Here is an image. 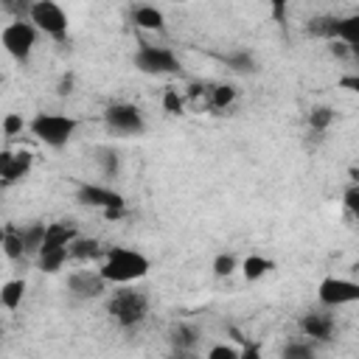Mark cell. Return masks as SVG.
<instances>
[{"label": "cell", "mask_w": 359, "mask_h": 359, "mask_svg": "<svg viewBox=\"0 0 359 359\" xmlns=\"http://www.w3.org/2000/svg\"><path fill=\"white\" fill-rule=\"evenodd\" d=\"M149 269H151L149 258L132 247H109L101 261V275L112 286H126L132 280H140L149 275Z\"/></svg>", "instance_id": "cell-1"}, {"label": "cell", "mask_w": 359, "mask_h": 359, "mask_svg": "<svg viewBox=\"0 0 359 359\" xmlns=\"http://www.w3.org/2000/svg\"><path fill=\"white\" fill-rule=\"evenodd\" d=\"M306 28H309V34L348 45L351 56L359 59V11H353L348 17H314V20H309Z\"/></svg>", "instance_id": "cell-2"}, {"label": "cell", "mask_w": 359, "mask_h": 359, "mask_svg": "<svg viewBox=\"0 0 359 359\" xmlns=\"http://www.w3.org/2000/svg\"><path fill=\"white\" fill-rule=\"evenodd\" d=\"M28 129H31V135H34L36 140H42L45 146L62 149V146H67L70 137L76 135L79 121L70 118V115H59V112H39V115L31 118Z\"/></svg>", "instance_id": "cell-3"}, {"label": "cell", "mask_w": 359, "mask_h": 359, "mask_svg": "<svg viewBox=\"0 0 359 359\" xmlns=\"http://www.w3.org/2000/svg\"><path fill=\"white\" fill-rule=\"evenodd\" d=\"M107 314L121 325V328H135L146 320L149 314V297L137 289H118L107 300Z\"/></svg>", "instance_id": "cell-4"}, {"label": "cell", "mask_w": 359, "mask_h": 359, "mask_svg": "<svg viewBox=\"0 0 359 359\" xmlns=\"http://www.w3.org/2000/svg\"><path fill=\"white\" fill-rule=\"evenodd\" d=\"M36 34H39V28L28 20H17V22H8L6 28H3V34H0V42H3V48L8 50V56H14L20 65H25L28 59H31V53H34V45H36Z\"/></svg>", "instance_id": "cell-5"}, {"label": "cell", "mask_w": 359, "mask_h": 359, "mask_svg": "<svg viewBox=\"0 0 359 359\" xmlns=\"http://www.w3.org/2000/svg\"><path fill=\"white\" fill-rule=\"evenodd\" d=\"M135 67L146 76H171V73H180V59L174 56V50L163 48V45H149L143 42L137 50H135Z\"/></svg>", "instance_id": "cell-6"}, {"label": "cell", "mask_w": 359, "mask_h": 359, "mask_svg": "<svg viewBox=\"0 0 359 359\" xmlns=\"http://www.w3.org/2000/svg\"><path fill=\"white\" fill-rule=\"evenodd\" d=\"M28 20L56 42L67 39V14L56 0H34Z\"/></svg>", "instance_id": "cell-7"}, {"label": "cell", "mask_w": 359, "mask_h": 359, "mask_svg": "<svg viewBox=\"0 0 359 359\" xmlns=\"http://www.w3.org/2000/svg\"><path fill=\"white\" fill-rule=\"evenodd\" d=\"M317 300L325 306V309H339V306H351V303H359V283L356 280H348V278H323L320 286H317Z\"/></svg>", "instance_id": "cell-8"}, {"label": "cell", "mask_w": 359, "mask_h": 359, "mask_svg": "<svg viewBox=\"0 0 359 359\" xmlns=\"http://www.w3.org/2000/svg\"><path fill=\"white\" fill-rule=\"evenodd\" d=\"M76 202L87 205V208H101L104 213L126 210L123 194H118V191H112L107 185H95V182H79L76 185Z\"/></svg>", "instance_id": "cell-9"}, {"label": "cell", "mask_w": 359, "mask_h": 359, "mask_svg": "<svg viewBox=\"0 0 359 359\" xmlns=\"http://www.w3.org/2000/svg\"><path fill=\"white\" fill-rule=\"evenodd\" d=\"M104 121H107V126H109L115 135H123V137H129V135H140V132L146 129L143 112H140L135 104H123V101L107 107Z\"/></svg>", "instance_id": "cell-10"}, {"label": "cell", "mask_w": 359, "mask_h": 359, "mask_svg": "<svg viewBox=\"0 0 359 359\" xmlns=\"http://www.w3.org/2000/svg\"><path fill=\"white\" fill-rule=\"evenodd\" d=\"M107 286H109V280L101 275V269H98V272L76 269V272L67 275V289H70L79 300H95V297H101V294L107 292Z\"/></svg>", "instance_id": "cell-11"}, {"label": "cell", "mask_w": 359, "mask_h": 359, "mask_svg": "<svg viewBox=\"0 0 359 359\" xmlns=\"http://www.w3.org/2000/svg\"><path fill=\"white\" fill-rule=\"evenodd\" d=\"M34 168V154L20 149V151H3L0 154V177H3V185H14L20 180H25Z\"/></svg>", "instance_id": "cell-12"}, {"label": "cell", "mask_w": 359, "mask_h": 359, "mask_svg": "<svg viewBox=\"0 0 359 359\" xmlns=\"http://www.w3.org/2000/svg\"><path fill=\"white\" fill-rule=\"evenodd\" d=\"M334 328H337V323H334V317H331L325 309L306 311V314L300 317V331H303L309 339H314V342H331V339H334Z\"/></svg>", "instance_id": "cell-13"}, {"label": "cell", "mask_w": 359, "mask_h": 359, "mask_svg": "<svg viewBox=\"0 0 359 359\" xmlns=\"http://www.w3.org/2000/svg\"><path fill=\"white\" fill-rule=\"evenodd\" d=\"M76 236H79V227H76V222H70V219H62V222H50V224H48V233H45V241H42V250L70 247ZM42 250H39V252H42Z\"/></svg>", "instance_id": "cell-14"}, {"label": "cell", "mask_w": 359, "mask_h": 359, "mask_svg": "<svg viewBox=\"0 0 359 359\" xmlns=\"http://www.w3.org/2000/svg\"><path fill=\"white\" fill-rule=\"evenodd\" d=\"M132 22L137 28H143V31H163L165 28V14L157 6L143 3V6H135L132 8Z\"/></svg>", "instance_id": "cell-15"}, {"label": "cell", "mask_w": 359, "mask_h": 359, "mask_svg": "<svg viewBox=\"0 0 359 359\" xmlns=\"http://www.w3.org/2000/svg\"><path fill=\"white\" fill-rule=\"evenodd\" d=\"M168 342H171V348L177 353H191L196 348V342H199V331L194 325H188V323H177L168 331Z\"/></svg>", "instance_id": "cell-16"}, {"label": "cell", "mask_w": 359, "mask_h": 359, "mask_svg": "<svg viewBox=\"0 0 359 359\" xmlns=\"http://www.w3.org/2000/svg\"><path fill=\"white\" fill-rule=\"evenodd\" d=\"M101 255H107V250L101 247L98 238L76 236L73 244H70V258H73V261H95V258H101Z\"/></svg>", "instance_id": "cell-17"}, {"label": "cell", "mask_w": 359, "mask_h": 359, "mask_svg": "<svg viewBox=\"0 0 359 359\" xmlns=\"http://www.w3.org/2000/svg\"><path fill=\"white\" fill-rule=\"evenodd\" d=\"M45 233H48V224H42V222H28V224L20 227V236H22V244H25V255H39Z\"/></svg>", "instance_id": "cell-18"}, {"label": "cell", "mask_w": 359, "mask_h": 359, "mask_svg": "<svg viewBox=\"0 0 359 359\" xmlns=\"http://www.w3.org/2000/svg\"><path fill=\"white\" fill-rule=\"evenodd\" d=\"M70 258V247H56V250H42L36 255V266L42 272H59Z\"/></svg>", "instance_id": "cell-19"}, {"label": "cell", "mask_w": 359, "mask_h": 359, "mask_svg": "<svg viewBox=\"0 0 359 359\" xmlns=\"http://www.w3.org/2000/svg\"><path fill=\"white\" fill-rule=\"evenodd\" d=\"M275 269V261L272 258H264V255H247L244 261H241V275H244V280H258V278H264L266 272H272Z\"/></svg>", "instance_id": "cell-20"}, {"label": "cell", "mask_w": 359, "mask_h": 359, "mask_svg": "<svg viewBox=\"0 0 359 359\" xmlns=\"http://www.w3.org/2000/svg\"><path fill=\"white\" fill-rule=\"evenodd\" d=\"M25 297V280L22 278H14V280H6L0 286V303L8 309V311H17L20 303Z\"/></svg>", "instance_id": "cell-21"}, {"label": "cell", "mask_w": 359, "mask_h": 359, "mask_svg": "<svg viewBox=\"0 0 359 359\" xmlns=\"http://www.w3.org/2000/svg\"><path fill=\"white\" fill-rule=\"evenodd\" d=\"M3 255L8 261H20L25 255V244H22V236H20V227H6L3 230Z\"/></svg>", "instance_id": "cell-22"}, {"label": "cell", "mask_w": 359, "mask_h": 359, "mask_svg": "<svg viewBox=\"0 0 359 359\" xmlns=\"http://www.w3.org/2000/svg\"><path fill=\"white\" fill-rule=\"evenodd\" d=\"M224 65L233 70V73H255L258 70V62L250 50H233L224 56Z\"/></svg>", "instance_id": "cell-23"}, {"label": "cell", "mask_w": 359, "mask_h": 359, "mask_svg": "<svg viewBox=\"0 0 359 359\" xmlns=\"http://www.w3.org/2000/svg\"><path fill=\"white\" fill-rule=\"evenodd\" d=\"M236 95H238V90L233 84H216L210 90V107L213 109H227L236 101Z\"/></svg>", "instance_id": "cell-24"}, {"label": "cell", "mask_w": 359, "mask_h": 359, "mask_svg": "<svg viewBox=\"0 0 359 359\" xmlns=\"http://www.w3.org/2000/svg\"><path fill=\"white\" fill-rule=\"evenodd\" d=\"M331 121H334V109L331 107H325V104L311 107V112H309V129L311 132H325L331 126Z\"/></svg>", "instance_id": "cell-25"}, {"label": "cell", "mask_w": 359, "mask_h": 359, "mask_svg": "<svg viewBox=\"0 0 359 359\" xmlns=\"http://www.w3.org/2000/svg\"><path fill=\"white\" fill-rule=\"evenodd\" d=\"M95 154H98V165H101L104 177H115V174H118V151H112V149L101 146Z\"/></svg>", "instance_id": "cell-26"}, {"label": "cell", "mask_w": 359, "mask_h": 359, "mask_svg": "<svg viewBox=\"0 0 359 359\" xmlns=\"http://www.w3.org/2000/svg\"><path fill=\"white\" fill-rule=\"evenodd\" d=\"M236 266H238V261L230 252H222V255L213 258V275L216 278H230L236 272Z\"/></svg>", "instance_id": "cell-27"}, {"label": "cell", "mask_w": 359, "mask_h": 359, "mask_svg": "<svg viewBox=\"0 0 359 359\" xmlns=\"http://www.w3.org/2000/svg\"><path fill=\"white\" fill-rule=\"evenodd\" d=\"M0 3H3V11H8L17 20H25L31 14V6H34V0H0Z\"/></svg>", "instance_id": "cell-28"}, {"label": "cell", "mask_w": 359, "mask_h": 359, "mask_svg": "<svg viewBox=\"0 0 359 359\" xmlns=\"http://www.w3.org/2000/svg\"><path fill=\"white\" fill-rule=\"evenodd\" d=\"M182 107H185V101H182L180 90L168 87V90L163 93V109H165V112H171V115H180V112H182Z\"/></svg>", "instance_id": "cell-29"}, {"label": "cell", "mask_w": 359, "mask_h": 359, "mask_svg": "<svg viewBox=\"0 0 359 359\" xmlns=\"http://www.w3.org/2000/svg\"><path fill=\"white\" fill-rule=\"evenodd\" d=\"M311 353H314V345H311V342H309V345H306V342H289V345L283 348V356H286V359H309Z\"/></svg>", "instance_id": "cell-30"}, {"label": "cell", "mask_w": 359, "mask_h": 359, "mask_svg": "<svg viewBox=\"0 0 359 359\" xmlns=\"http://www.w3.org/2000/svg\"><path fill=\"white\" fill-rule=\"evenodd\" d=\"M342 202H345V210L359 222V185H351V188L345 191Z\"/></svg>", "instance_id": "cell-31"}, {"label": "cell", "mask_w": 359, "mask_h": 359, "mask_svg": "<svg viewBox=\"0 0 359 359\" xmlns=\"http://www.w3.org/2000/svg\"><path fill=\"white\" fill-rule=\"evenodd\" d=\"M22 115H17V112H8L6 118H3V132H6V137H14V135H20L22 132Z\"/></svg>", "instance_id": "cell-32"}, {"label": "cell", "mask_w": 359, "mask_h": 359, "mask_svg": "<svg viewBox=\"0 0 359 359\" xmlns=\"http://www.w3.org/2000/svg\"><path fill=\"white\" fill-rule=\"evenodd\" d=\"M238 356H241V351L233 345H213L208 351V359H238Z\"/></svg>", "instance_id": "cell-33"}, {"label": "cell", "mask_w": 359, "mask_h": 359, "mask_svg": "<svg viewBox=\"0 0 359 359\" xmlns=\"http://www.w3.org/2000/svg\"><path fill=\"white\" fill-rule=\"evenodd\" d=\"M266 3H269L272 17H275L278 22H283V20H286V8H289V3H292V0H266Z\"/></svg>", "instance_id": "cell-34"}, {"label": "cell", "mask_w": 359, "mask_h": 359, "mask_svg": "<svg viewBox=\"0 0 359 359\" xmlns=\"http://www.w3.org/2000/svg\"><path fill=\"white\" fill-rule=\"evenodd\" d=\"M339 87H342V90H351V93H359V73L342 76V79H339Z\"/></svg>", "instance_id": "cell-35"}, {"label": "cell", "mask_w": 359, "mask_h": 359, "mask_svg": "<svg viewBox=\"0 0 359 359\" xmlns=\"http://www.w3.org/2000/svg\"><path fill=\"white\" fill-rule=\"evenodd\" d=\"M70 84H73V79L67 76V79H65V81L59 84V95H67V93H70Z\"/></svg>", "instance_id": "cell-36"}, {"label": "cell", "mask_w": 359, "mask_h": 359, "mask_svg": "<svg viewBox=\"0 0 359 359\" xmlns=\"http://www.w3.org/2000/svg\"><path fill=\"white\" fill-rule=\"evenodd\" d=\"M177 3H188V0H177Z\"/></svg>", "instance_id": "cell-37"}]
</instances>
